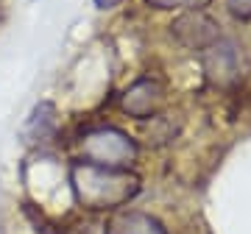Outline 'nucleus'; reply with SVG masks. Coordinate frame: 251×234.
I'll use <instances>...</instances> for the list:
<instances>
[{"label":"nucleus","mask_w":251,"mask_h":234,"mask_svg":"<svg viewBox=\"0 0 251 234\" xmlns=\"http://www.w3.org/2000/svg\"><path fill=\"white\" fill-rule=\"evenodd\" d=\"M73 195L90 212H117L140 192V179L128 167H106L81 159L70 167Z\"/></svg>","instance_id":"1"},{"label":"nucleus","mask_w":251,"mask_h":234,"mask_svg":"<svg viewBox=\"0 0 251 234\" xmlns=\"http://www.w3.org/2000/svg\"><path fill=\"white\" fill-rule=\"evenodd\" d=\"M84 159L95 164H106V167H128L137 159V142L131 137L115 126H100L92 128L81 142Z\"/></svg>","instance_id":"2"},{"label":"nucleus","mask_w":251,"mask_h":234,"mask_svg":"<svg viewBox=\"0 0 251 234\" xmlns=\"http://www.w3.org/2000/svg\"><path fill=\"white\" fill-rule=\"evenodd\" d=\"M201 62H204V72L209 75V81L221 87H232L243 78V56L232 39L218 36L212 45L201 50Z\"/></svg>","instance_id":"3"},{"label":"nucleus","mask_w":251,"mask_h":234,"mask_svg":"<svg viewBox=\"0 0 251 234\" xmlns=\"http://www.w3.org/2000/svg\"><path fill=\"white\" fill-rule=\"evenodd\" d=\"M165 103V87L156 78H137L120 98V109L137 120H148Z\"/></svg>","instance_id":"4"},{"label":"nucleus","mask_w":251,"mask_h":234,"mask_svg":"<svg viewBox=\"0 0 251 234\" xmlns=\"http://www.w3.org/2000/svg\"><path fill=\"white\" fill-rule=\"evenodd\" d=\"M218 23L212 17H206L204 11H184L179 20H173V36L179 39L184 47H193V50H204L215 42L221 31H218Z\"/></svg>","instance_id":"5"},{"label":"nucleus","mask_w":251,"mask_h":234,"mask_svg":"<svg viewBox=\"0 0 251 234\" xmlns=\"http://www.w3.org/2000/svg\"><path fill=\"white\" fill-rule=\"evenodd\" d=\"M106 234H168L156 217L137 209H117L106 226Z\"/></svg>","instance_id":"6"},{"label":"nucleus","mask_w":251,"mask_h":234,"mask_svg":"<svg viewBox=\"0 0 251 234\" xmlns=\"http://www.w3.org/2000/svg\"><path fill=\"white\" fill-rule=\"evenodd\" d=\"M151 9H159V11H173V9H181V11H204L212 0H145Z\"/></svg>","instance_id":"7"},{"label":"nucleus","mask_w":251,"mask_h":234,"mask_svg":"<svg viewBox=\"0 0 251 234\" xmlns=\"http://www.w3.org/2000/svg\"><path fill=\"white\" fill-rule=\"evenodd\" d=\"M229 14L237 20H251V0H224Z\"/></svg>","instance_id":"8"},{"label":"nucleus","mask_w":251,"mask_h":234,"mask_svg":"<svg viewBox=\"0 0 251 234\" xmlns=\"http://www.w3.org/2000/svg\"><path fill=\"white\" fill-rule=\"evenodd\" d=\"M120 3H123V0H95V6H98V9H117Z\"/></svg>","instance_id":"9"}]
</instances>
